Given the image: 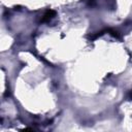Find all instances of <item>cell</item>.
<instances>
[{"mask_svg": "<svg viewBox=\"0 0 132 132\" xmlns=\"http://www.w3.org/2000/svg\"><path fill=\"white\" fill-rule=\"evenodd\" d=\"M54 15H55V13L52 12V10H51V12H47L46 13V16H44V18L43 19V21H46V20H51V19L53 18L52 16H54Z\"/></svg>", "mask_w": 132, "mask_h": 132, "instance_id": "cell-1", "label": "cell"}]
</instances>
